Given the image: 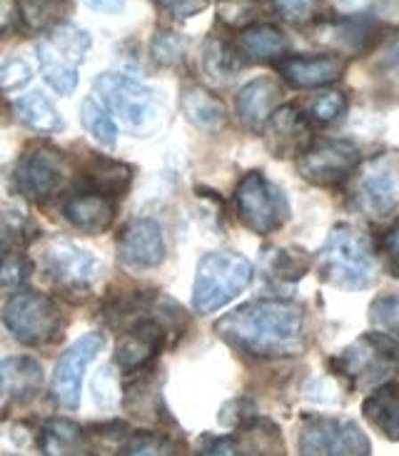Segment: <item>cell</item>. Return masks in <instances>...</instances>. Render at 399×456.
Listing matches in <instances>:
<instances>
[{
    "instance_id": "6da1fadb",
    "label": "cell",
    "mask_w": 399,
    "mask_h": 456,
    "mask_svg": "<svg viewBox=\"0 0 399 456\" xmlns=\"http://www.w3.org/2000/svg\"><path fill=\"white\" fill-rule=\"evenodd\" d=\"M215 332L255 357H295L305 349V309L289 299H257L224 314Z\"/></svg>"
},
{
    "instance_id": "7a4b0ae2",
    "label": "cell",
    "mask_w": 399,
    "mask_h": 456,
    "mask_svg": "<svg viewBox=\"0 0 399 456\" xmlns=\"http://www.w3.org/2000/svg\"><path fill=\"white\" fill-rule=\"evenodd\" d=\"M317 270L324 282L339 289H364L374 282L377 257L370 234L352 224H337L317 255Z\"/></svg>"
},
{
    "instance_id": "3957f363",
    "label": "cell",
    "mask_w": 399,
    "mask_h": 456,
    "mask_svg": "<svg viewBox=\"0 0 399 456\" xmlns=\"http://www.w3.org/2000/svg\"><path fill=\"white\" fill-rule=\"evenodd\" d=\"M252 262L237 252H212L200 259L195 284H192V307L200 314L217 312L230 305L249 282Z\"/></svg>"
},
{
    "instance_id": "277c9868",
    "label": "cell",
    "mask_w": 399,
    "mask_h": 456,
    "mask_svg": "<svg viewBox=\"0 0 399 456\" xmlns=\"http://www.w3.org/2000/svg\"><path fill=\"white\" fill-rule=\"evenodd\" d=\"M95 93L102 100L105 110L112 112L133 135H148L160 120V93L127 75L102 73L95 80Z\"/></svg>"
},
{
    "instance_id": "5b68a950",
    "label": "cell",
    "mask_w": 399,
    "mask_h": 456,
    "mask_svg": "<svg viewBox=\"0 0 399 456\" xmlns=\"http://www.w3.org/2000/svg\"><path fill=\"white\" fill-rule=\"evenodd\" d=\"M3 324L15 342L25 346H43L61 334L62 312L48 295L20 289L5 302Z\"/></svg>"
},
{
    "instance_id": "8992f818",
    "label": "cell",
    "mask_w": 399,
    "mask_h": 456,
    "mask_svg": "<svg viewBox=\"0 0 399 456\" xmlns=\"http://www.w3.org/2000/svg\"><path fill=\"white\" fill-rule=\"evenodd\" d=\"M90 50V36L75 25L61 23L48 30L43 43H37V61L43 77L61 95H70L77 87V68Z\"/></svg>"
},
{
    "instance_id": "52a82bcc",
    "label": "cell",
    "mask_w": 399,
    "mask_h": 456,
    "mask_svg": "<svg viewBox=\"0 0 399 456\" xmlns=\"http://www.w3.org/2000/svg\"><path fill=\"white\" fill-rule=\"evenodd\" d=\"M335 367L360 389L377 387L399 370V346L385 334H364L335 359Z\"/></svg>"
},
{
    "instance_id": "ba28073f",
    "label": "cell",
    "mask_w": 399,
    "mask_h": 456,
    "mask_svg": "<svg viewBox=\"0 0 399 456\" xmlns=\"http://www.w3.org/2000/svg\"><path fill=\"white\" fill-rule=\"evenodd\" d=\"M237 215L242 224L255 234H273L289 217L285 195L262 173H249L242 177L235 192Z\"/></svg>"
},
{
    "instance_id": "9c48e42d",
    "label": "cell",
    "mask_w": 399,
    "mask_h": 456,
    "mask_svg": "<svg viewBox=\"0 0 399 456\" xmlns=\"http://www.w3.org/2000/svg\"><path fill=\"white\" fill-rule=\"evenodd\" d=\"M299 454L364 456L370 454V439L354 421L337 417H307L299 429Z\"/></svg>"
},
{
    "instance_id": "30bf717a",
    "label": "cell",
    "mask_w": 399,
    "mask_h": 456,
    "mask_svg": "<svg viewBox=\"0 0 399 456\" xmlns=\"http://www.w3.org/2000/svg\"><path fill=\"white\" fill-rule=\"evenodd\" d=\"M40 265L50 280L68 289H86L98 282L102 274V262L93 252H87L73 240L50 237L40 249Z\"/></svg>"
},
{
    "instance_id": "8fae6325",
    "label": "cell",
    "mask_w": 399,
    "mask_h": 456,
    "mask_svg": "<svg viewBox=\"0 0 399 456\" xmlns=\"http://www.w3.org/2000/svg\"><path fill=\"white\" fill-rule=\"evenodd\" d=\"M360 162L357 148L347 140H310L297 155L299 175L317 187H335L345 183Z\"/></svg>"
},
{
    "instance_id": "7c38bea8",
    "label": "cell",
    "mask_w": 399,
    "mask_h": 456,
    "mask_svg": "<svg viewBox=\"0 0 399 456\" xmlns=\"http://www.w3.org/2000/svg\"><path fill=\"white\" fill-rule=\"evenodd\" d=\"M62 183H65V158L58 150L45 145L25 150L15 167V185L23 198L43 205L61 192Z\"/></svg>"
},
{
    "instance_id": "4fadbf2b",
    "label": "cell",
    "mask_w": 399,
    "mask_h": 456,
    "mask_svg": "<svg viewBox=\"0 0 399 456\" xmlns=\"http://www.w3.org/2000/svg\"><path fill=\"white\" fill-rule=\"evenodd\" d=\"M357 198L374 217H387L399 208V152H382L362 165Z\"/></svg>"
},
{
    "instance_id": "5bb4252c",
    "label": "cell",
    "mask_w": 399,
    "mask_h": 456,
    "mask_svg": "<svg viewBox=\"0 0 399 456\" xmlns=\"http://www.w3.org/2000/svg\"><path fill=\"white\" fill-rule=\"evenodd\" d=\"M102 349H105V334L90 332L62 352L58 364H55V371H53V384H50L53 399L61 407L75 409L80 404L86 370Z\"/></svg>"
},
{
    "instance_id": "9a60e30c",
    "label": "cell",
    "mask_w": 399,
    "mask_h": 456,
    "mask_svg": "<svg viewBox=\"0 0 399 456\" xmlns=\"http://www.w3.org/2000/svg\"><path fill=\"white\" fill-rule=\"evenodd\" d=\"M118 252L127 267L152 270L165 259V237L160 224L152 220H135L118 237Z\"/></svg>"
},
{
    "instance_id": "2e32d148",
    "label": "cell",
    "mask_w": 399,
    "mask_h": 456,
    "mask_svg": "<svg viewBox=\"0 0 399 456\" xmlns=\"http://www.w3.org/2000/svg\"><path fill=\"white\" fill-rule=\"evenodd\" d=\"M280 73L292 87H322L339 80L347 70V61L337 53H320V55H292L277 62Z\"/></svg>"
},
{
    "instance_id": "e0dca14e",
    "label": "cell",
    "mask_w": 399,
    "mask_h": 456,
    "mask_svg": "<svg viewBox=\"0 0 399 456\" xmlns=\"http://www.w3.org/2000/svg\"><path fill=\"white\" fill-rule=\"evenodd\" d=\"M165 345V330L160 322L142 317L137 320L118 342L115 362L123 371H137L148 367L152 359L158 357V352Z\"/></svg>"
},
{
    "instance_id": "ac0fdd59",
    "label": "cell",
    "mask_w": 399,
    "mask_h": 456,
    "mask_svg": "<svg viewBox=\"0 0 399 456\" xmlns=\"http://www.w3.org/2000/svg\"><path fill=\"white\" fill-rule=\"evenodd\" d=\"M280 100H282V90L273 77H257L242 87V93L237 95V115L248 130L260 133L273 118V112L277 110Z\"/></svg>"
},
{
    "instance_id": "d6986e66",
    "label": "cell",
    "mask_w": 399,
    "mask_h": 456,
    "mask_svg": "<svg viewBox=\"0 0 399 456\" xmlns=\"http://www.w3.org/2000/svg\"><path fill=\"white\" fill-rule=\"evenodd\" d=\"M62 215L77 230L87 234H100L105 232L115 220V202L102 192L86 190V192H77L65 202Z\"/></svg>"
},
{
    "instance_id": "ffe728a7",
    "label": "cell",
    "mask_w": 399,
    "mask_h": 456,
    "mask_svg": "<svg viewBox=\"0 0 399 456\" xmlns=\"http://www.w3.org/2000/svg\"><path fill=\"white\" fill-rule=\"evenodd\" d=\"M267 137H270V148L280 155H299L302 150L310 145V120L305 118V112L297 108H280L273 112V118L265 125Z\"/></svg>"
},
{
    "instance_id": "44dd1931",
    "label": "cell",
    "mask_w": 399,
    "mask_h": 456,
    "mask_svg": "<svg viewBox=\"0 0 399 456\" xmlns=\"http://www.w3.org/2000/svg\"><path fill=\"white\" fill-rule=\"evenodd\" d=\"M43 384V367L30 357H11L0 362V399L20 402L33 396Z\"/></svg>"
},
{
    "instance_id": "7402d4cb",
    "label": "cell",
    "mask_w": 399,
    "mask_h": 456,
    "mask_svg": "<svg viewBox=\"0 0 399 456\" xmlns=\"http://www.w3.org/2000/svg\"><path fill=\"white\" fill-rule=\"evenodd\" d=\"M237 50L255 62H280L289 50V40L274 25H248L237 37Z\"/></svg>"
},
{
    "instance_id": "603a6c76",
    "label": "cell",
    "mask_w": 399,
    "mask_h": 456,
    "mask_svg": "<svg viewBox=\"0 0 399 456\" xmlns=\"http://www.w3.org/2000/svg\"><path fill=\"white\" fill-rule=\"evenodd\" d=\"M364 419L372 424L377 432L399 442V384H382L362 404Z\"/></svg>"
},
{
    "instance_id": "cb8c5ba5",
    "label": "cell",
    "mask_w": 399,
    "mask_h": 456,
    "mask_svg": "<svg viewBox=\"0 0 399 456\" xmlns=\"http://www.w3.org/2000/svg\"><path fill=\"white\" fill-rule=\"evenodd\" d=\"M12 110L25 125H30L33 130H40V133H61L65 127L58 108L43 93H28L23 98H18Z\"/></svg>"
},
{
    "instance_id": "d4e9b609",
    "label": "cell",
    "mask_w": 399,
    "mask_h": 456,
    "mask_svg": "<svg viewBox=\"0 0 399 456\" xmlns=\"http://www.w3.org/2000/svg\"><path fill=\"white\" fill-rule=\"evenodd\" d=\"M86 177L90 183V190L112 198V195L127 192L130 180H133V167H127L125 162L108 160V158H95L87 165Z\"/></svg>"
},
{
    "instance_id": "484cf974",
    "label": "cell",
    "mask_w": 399,
    "mask_h": 456,
    "mask_svg": "<svg viewBox=\"0 0 399 456\" xmlns=\"http://www.w3.org/2000/svg\"><path fill=\"white\" fill-rule=\"evenodd\" d=\"M183 110L185 115L205 130H220L227 123V110L220 100L202 87H190L183 95Z\"/></svg>"
},
{
    "instance_id": "4316f807",
    "label": "cell",
    "mask_w": 399,
    "mask_h": 456,
    "mask_svg": "<svg viewBox=\"0 0 399 456\" xmlns=\"http://www.w3.org/2000/svg\"><path fill=\"white\" fill-rule=\"evenodd\" d=\"M70 3L68 0H18V12L30 30H53L65 23Z\"/></svg>"
},
{
    "instance_id": "83f0119b",
    "label": "cell",
    "mask_w": 399,
    "mask_h": 456,
    "mask_svg": "<svg viewBox=\"0 0 399 456\" xmlns=\"http://www.w3.org/2000/svg\"><path fill=\"white\" fill-rule=\"evenodd\" d=\"M80 123L86 127L90 137H95L100 145L105 148H112L115 140H118V127H115V120L112 115L105 110V105L98 102L95 98H87L80 108Z\"/></svg>"
},
{
    "instance_id": "f1b7e54d",
    "label": "cell",
    "mask_w": 399,
    "mask_h": 456,
    "mask_svg": "<svg viewBox=\"0 0 399 456\" xmlns=\"http://www.w3.org/2000/svg\"><path fill=\"white\" fill-rule=\"evenodd\" d=\"M40 436H43V449L48 454H65V452L75 454L83 446V429L73 421H50Z\"/></svg>"
},
{
    "instance_id": "f546056e",
    "label": "cell",
    "mask_w": 399,
    "mask_h": 456,
    "mask_svg": "<svg viewBox=\"0 0 399 456\" xmlns=\"http://www.w3.org/2000/svg\"><path fill=\"white\" fill-rule=\"evenodd\" d=\"M37 227L18 210L0 212V249H23L36 237Z\"/></svg>"
},
{
    "instance_id": "4dcf8cb0",
    "label": "cell",
    "mask_w": 399,
    "mask_h": 456,
    "mask_svg": "<svg viewBox=\"0 0 399 456\" xmlns=\"http://www.w3.org/2000/svg\"><path fill=\"white\" fill-rule=\"evenodd\" d=\"M347 110V98L337 90H324V93H314L305 102V118L310 123H335L342 118V112Z\"/></svg>"
},
{
    "instance_id": "1f68e13d",
    "label": "cell",
    "mask_w": 399,
    "mask_h": 456,
    "mask_svg": "<svg viewBox=\"0 0 399 456\" xmlns=\"http://www.w3.org/2000/svg\"><path fill=\"white\" fill-rule=\"evenodd\" d=\"M30 259L23 249H0V289H15L30 277Z\"/></svg>"
},
{
    "instance_id": "d6a6232c",
    "label": "cell",
    "mask_w": 399,
    "mask_h": 456,
    "mask_svg": "<svg viewBox=\"0 0 399 456\" xmlns=\"http://www.w3.org/2000/svg\"><path fill=\"white\" fill-rule=\"evenodd\" d=\"M370 322L379 332L399 337V295H379L370 307Z\"/></svg>"
},
{
    "instance_id": "836d02e7",
    "label": "cell",
    "mask_w": 399,
    "mask_h": 456,
    "mask_svg": "<svg viewBox=\"0 0 399 456\" xmlns=\"http://www.w3.org/2000/svg\"><path fill=\"white\" fill-rule=\"evenodd\" d=\"M217 15L230 28H248L260 15L257 0H217Z\"/></svg>"
},
{
    "instance_id": "e575fe53",
    "label": "cell",
    "mask_w": 399,
    "mask_h": 456,
    "mask_svg": "<svg viewBox=\"0 0 399 456\" xmlns=\"http://www.w3.org/2000/svg\"><path fill=\"white\" fill-rule=\"evenodd\" d=\"M205 68L215 77H235L240 62H237V55L232 53V48H227L220 40H212L205 48Z\"/></svg>"
},
{
    "instance_id": "d590c367",
    "label": "cell",
    "mask_w": 399,
    "mask_h": 456,
    "mask_svg": "<svg viewBox=\"0 0 399 456\" xmlns=\"http://www.w3.org/2000/svg\"><path fill=\"white\" fill-rule=\"evenodd\" d=\"M175 446L170 444L167 436H160V434L152 432H140L133 434L127 439V444L123 446L125 454H173Z\"/></svg>"
},
{
    "instance_id": "8d00e7d4",
    "label": "cell",
    "mask_w": 399,
    "mask_h": 456,
    "mask_svg": "<svg viewBox=\"0 0 399 456\" xmlns=\"http://www.w3.org/2000/svg\"><path fill=\"white\" fill-rule=\"evenodd\" d=\"M307 270V257L302 255V249H282L277 252V257L273 262V272L280 274V277H287V280H297Z\"/></svg>"
},
{
    "instance_id": "74e56055",
    "label": "cell",
    "mask_w": 399,
    "mask_h": 456,
    "mask_svg": "<svg viewBox=\"0 0 399 456\" xmlns=\"http://www.w3.org/2000/svg\"><path fill=\"white\" fill-rule=\"evenodd\" d=\"M152 55L160 62H165V65H173V62H177L185 55V43L177 36H173V33H160V36L155 37V43H152Z\"/></svg>"
},
{
    "instance_id": "f35d334b",
    "label": "cell",
    "mask_w": 399,
    "mask_h": 456,
    "mask_svg": "<svg viewBox=\"0 0 399 456\" xmlns=\"http://www.w3.org/2000/svg\"><path fill=\"white\" fill-rule=\"evenodd\" d=\"M273 5L274 11L292 23H305L317 11V0H273Z\"/></svg>"
},
{
    "instance_id": "ab89813d",
    "label": "cell",
    "mask_w": 399,
    "mask_h": 456,
    "mask_svg": "<svg viewBox=\"0 0 399 456\" xmlns=\"http://www.w3.org/2000/svg\"><path fill=\"white\" fill-rule=\"evenodd\" d=\"M155 3L175 18H192L210 5V0H155Z\"/></svg>"
},
{
    "instance_id": "60d3db41",
    "label": "cell",
    "mask_w": 399,
    "mask_h": 456,
    "mask_svg": "<svg viewBox=\"0 0 399 456\" xmlns=\"http://www.w3.org/2000/svg\"><path fill=\"white\" fill-rule=\"evenodd\" d=\"M252 417H255V411H252V407H249L248 402L237 399V402H230L227 407H223L220 421H223L224 427H235V429H240V427L249 424Z\"/></svg>"
},
{
    "instance_id": "b9f144b4",
    "label": "cell",
    "mask_w": 399,
    "mask_h": 456,
    "mask_svg": "<svg viewBox=\"0 0 399 456\" xmlns=\"http://www.w3.org/2000/svg\"><path fill=\"white\" fill-rule=\"evenodd\" d=\"M385 255H387V265H389V272H392L395 277H399V223L387 232Z\"/></svg>"
},
{
    "instance_id": "7bdbcfd3",
    "label": "cell",
    "mask_w": 399,
    "mask_h": 456,
    "mask_svg": "<svg viewBox=\"0 0 399 456\" xmlns=\"http://www.w3.org/2000/svg\"><path fill=\"white\" fill-rule=\"evenodd\" d=\"M18 15H20L18 12V0H0V33L12 28Z\"/></svg>"
},
{
    "instance_id": "ee69618b",
    "label": "cell",
    "mask_w": 399,
    "mask_h": 456,
    "mask_svg": "<svg viewBox=\"0 0 399 456\" xmlns=\"http://www.w3.org/2000/svg\"><path fill=\"white\" fill-rule=\"evenodd\" d=\"M87 8L98 12H120L125 8V0H83Z\"/></svg>"
}]
</instances>
